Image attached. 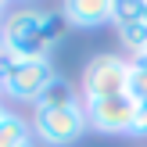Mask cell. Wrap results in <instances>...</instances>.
I'll return each mask as SVG.
<instances>
[{"instance_id": "cell-1", "label": "cell", "mask_w": 147, "mask_h": 147, "mask_svg": "<svg viewBox=\"0 0 147 147\" xmlns=\"http://www.w3.org/2000/svg\"><path fill=\"white\" fill-rule=\"evenodd\" d=\"M0 36H4V50L14 57H47V36H43V11L36 7H18L0 18Z\"/></svg>"}, {"instance_id": "cell-2", "label": "cell", "mask_w": 147, "mask_h": 147, "mask_svg": "<svg viewBox=\"0 0 147 147\" xmlns=\"http://www.w3.org/2000/svg\"><path fill=\"white\" fill-rule=\"evenodd\" d=\"M86 108H32V136L47 147H72L86 133Z\"/></svg>"}, {"instance_id": "cell-3", "label": "cell", "mask_w": 147, "mask_h": 147, "mask_svg": "<svg viewBox=\"0 0 147 147\" xmlns=\"http://www.w3.org/2000/svg\"><path fill=\"white\" fill-rule=\"evenodd\" d=\"M79 86H83V100H104V97L129 93V57H119V54L90 57Z\"/></svg>"}, {"instance_id": "cell-4", "label": "cell", "mask_w": 147, "mask_h": 147, "mask_svg": "<svg viewBox=\"0 0 147 147\" xmlns=\"http://www.w3.org/2000/svg\"><path fill=\"white\" fill-rule=\"evenodd\" d=\"M86 108V126L108 136H126L136 126V97L119 93V97H104V100H83Z\"/></svg>"}, {"instance_id": "cell-5", "label": "cell", "mask_w": 147, "mask_h": 147, "mask_svg": "<svg viewBox=\"0 0 147 147\" xmlns=\"http://www.w3.org/2000/svg\"><path fill=\"white\" fill-rule=\"evenodd\" d=\"M54 76H57V72H54V61H50V57H18L14 68H11V76L4 79L0 90H4L7 97H14V100L36 104L40 93L54 83Z\"/></svg>"}, {"instance_id": "cell-6", "label": "cell", "mask_w": 147, "mask_h": 147, "mask_svg": "<svg viewBox=\"0 0 147 147\" xmlns=\"http://www.w3.org/2000/svg\"><path fill=\"white\" fill-rule=\"evenodd\" d=\"M61 14L72 29H97L111 22V0H61Z\"/></svg>"}, {"instance_id": "cell-7", "label": "cell", "mask_w": 147, "mask_h": 147, "mask_svg": "<svg viewBox=\"0 0 147 147\" xmlns=\"http://www.w3.org/2000/svg\"><path fill=\"white\" fill-rule=\"evenodd\" d=\"M76 104H83V100H79V93L72 90V83L61 79V76H54V83L40 93V100H36L32 108H76Z\"/></svg>"}, {"instance_id": "cell-8", "label": "cell", "mask_w": 147, "mask_h": 147, "mask_svg": "<svg viewBox=\"0 0 147 147\" xmlns=\"http://www.w3.org/2000/svg\"><path fill=\"white\" fill-rule=\"evenodd\" d=\"M25 140H32V126H29L22 115L7 111L0 122V147H22Z\"/></svg>"}, {"instance_id": "cell-9", "label": "cell", "mask_w": 147, "mask_h": 147, "mask_svg": "<svg viewBox=\"0 0 147 147\" xmlns=\"http://www.w3.org/2000/svg\"><path fill=\"white\" fill-rule=\"evenodd\" d=\"M147 18V0H111V22L115 29L129 25V22H144Z\"/></svg>"}, {"instance_id": "cell-10", "label": "cell", "mask_w": 147, "mask_h": 147, "mask_svg": "<svg viewBox=\"0 0 147 147\" xmlns=\"http://www.w3.org/2000/svg\"><path fill=\"white\" fill-rule=\"evenodd\" d=\"M129 97H136V100L147 97V54L129 57Z\"/></svg>"}, {"instance_id": "cell-11", "label": "cell", "mask_w": 147, "mask_h": 147, "mask_svg": "<svg viewBox=\"0 0 147 147\" xmlns=\"http://www.w3.org/2000/svg\"><path fill=\"white\" fill-rule=\"evenodd\" d=\"M68 29H72V25L65 22L61 11H43V36H47V47H50V50L68 36Z\"/></svg>"}, {"instance_id": "cell-12", "label": "cell", "mask_w": 147, "mask_h": 147, "mask_svg": "<svg viewBox=\"0 0 147 147\" xmlns=\"http://www.w3.org/2000/svg\"><path fill=\"white\" fill-rule=\"evenodd\" d=\"M136 136H147V97L136 100V126H133Z\"/></svg>"}, {"instance_id": "cell-13", "label": "cell", "mask_w": 147, "mask_h": 147, "mask_svg": "<svg viewBox=\"0 0 147 147\" xmlns=\"http://www.w3.org/2000/svg\"><path fill=\"white\" fill-rule=\"evenodd\" d=\"M7 4H11V0H0V18L7 14Z\"/></svg>"}, {"instance_id": "cell-14", "label": "cell", "mask_w": 147, "mask_h": 147, "mask_svg": "<svg viewBox=\"0 0 147 147\" xmlns=\"http://www.w3.org/2000/svg\"><path fill=\"white\" fill-rule=\"evenodd\" d=\"M22 147H40V140H36V136H32V140H25V144H22Z\"/></svg>"}, {"instance_id": "cell-15", "label": "cell", "mask_w": 147, "mask_h": 147, "mask_svg": "<svg viewBox=\"0 0 147 147\" xmlns=\"http://www.w3.org/2000/svg\"><path fill=\"white\" fill-rule=\"evenodd\" d=\"M4 115H7V108H4V100H0V122H4Z\"/></svg>"}, {"instance_id": "cell-16", "label": "cell", "mask_w": 147, "mask_h": 147, "mask_svg": "<svg viewBox=\"0 0 147 147\" xmlns=\"http://www.w3.org/2000/svg\"><path fill=\"white\" fill-rule=\"evenodd\" d=\"M0 54H4V36H0Z\"/></svg>"}]
</instances>
